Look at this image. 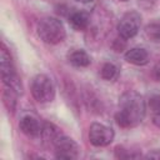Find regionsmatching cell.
Returning <instances> with one entry per match:
<instances>
[{
    "label": "cell",
    "instance_id": "cell-13",
    "mask_svg": "<svg viewBox=\"0 0 160 160\" xmlns=\"http://www.w3.org/2000/svg\"><path fill=\"white\" fill-rule=\"evenodd\" d=\"M18 95H19V92L15 89L10 88V86H5V89L2 91V101H4V105L11 112H14V110L16 108Z\"/></svg>",
    "mask_w": 160,
    "mask_h": 160
},
{
    "label": "cell",
    "instance_id": "cell-6",
    "mask_svg": "<svg viewBox=\"0 0 160 160\" xmlns=\"http://www.w3.org/2000/svg\"><path fill=\"white\" fill-rule=\"evenodd\" d=\"M55 148V156L58 159H78L80 155V146L78 145V142L65 135H61L56 142L54 144Z\"/></svg>",
    "mask_w": 160,
    "mask_h": 160
},
{
    "label": "cell",
    "instance_id": "cell-7",
    "mask_svg": "<svg viewBox=\"0 0 160 160\" xmlns=\"http://www.w3.org/2000/svg\"><path fill=\"white\" fill-rule=\"evenodd\" d=\"M114 130L100 122H92L89 128V140L94 146H106L114 140Z\"/></svg>",
    "mask_w": 160,
    "mask_h": 160
},
{
    "label": "cell",
    "instance_id": "cell-18",
    "mask_svg": "<svg viewBox=\"0 0 160 160\" xmlns=\"http://www.w3.org/2000/svg\"><path fill=\"white\" fill-rule=\"evenodd\" d=\"M152 78L156 80V81H160V60L155 64L154 69H152Z\"/></svg>",
    "mask_w": 160,
    "mask_h": 160
},
{
    "label": "cell",
    "instance_id": "cell-19",
    "mask_svg": "<svg viewBox=\"0 0 160 160\" xmlns=\"http://www.w3.org/2000/svg\"><path fill=\"white\" fill-rule=\"evenodd\" d=\"M146 158H149V159H160V150H152V151H150L146 155Z\"/></svg>",
    "mask_w": 160,
    "mask_h": 160
},
{
    "label": "cell",
    "instance_id": "cell-2",
    "mask_svg": "<svg viewBox=\"0 0 160 160\" xmlns=\"http://www.w3.org/2000/svg\"><path fill=\"white\" fill-rule=\"evenodd\" d=\"M38 35L44 42L56 45L65 39L66 31L61 20L52 16H46L38 22Z\"/></svg>",
    "mask_w": 160,
    "mask_h": 160
},
{
    "label": "cell",
    "instance_id": "cell-1",
    "mask_svg": "<svg viewBox=\"0 0 160 160\" xmlns=\"http://www.w3.org/2000/svg\"><path fill=\"white\" fill-rule=\"evenodd\" d=\"M146 105L144 98L134 91H125L119 99V111L115 114L116 124L122 129L138 126L145 118Z\"/></svg>",
    "mask_w": 160,
    "mask_h": 160
},
{
    "label": "cell",
    "instance_id": "cell-12",
    "mask_svg": "<svg viewBox=\"0 0 160 160\" xmlns=\"http://www.w3.org/2000/svg\"><path fill=\"white\" fill-rule=\"evenodd\" d=\"M61 131L58 126H55L54 124L50 122H45L42 125V131H41V136L44 139L45 142H49L51 145H54L56 142V140L61 136Z\"/></svg>",
    "mask_w": 160,
    "mask_h": 160
},
{
    "label": "cell",
    "instance_id": "cell-20",
    "mask_svg": "<svg viewBox=\"0 0 160 160\" xmlns=\"http://www.w3.org/2000/svg\"><path fill=\"white\" fill-rule=\"evenodd\" d=\"M76 1H79V2H84V4H86V2H90V1H92V0H76Z\"/></svg>",
    "mask_w": 160,
    "mask_h": 160
},
{
    "label": "cell",
    "instance_id": "cell-21",
    "mask_svg": "<svg viewBox=\"0 0 160 160\" xmlns=\"http://www.w3.org/2000/svg\"><path fill=\"white\" fill-rule=\"evenodd\" d=\"M119 1H128V0H119Z\"/></svg>",
    "mask_w": 160,
    "mask_h": 160
},
{
    "label": "cell",
    "instance_id": "cell-9",
    "mask_svg": "<svg viewBox=\"0 0 160 160\" xmlns=\"http://www.w3.org/2000/svg\"><path fill=\"white\" fill-rule=\"evenodd\" d=\"M125 60L130 64H134V65H145L148 64L149 61V54L145 49L142 48H132V49H129L125 55H124Z\"/></svg>",
    "mask_w": 160,
    "mask_h": 160
},
{
    "label": "cell",
    "instance_id": "cell-16",
    "mask_svg": "<svg viewBox=\"0 0 160 160\" xmlns=\"http://www.w3.org/2000/svg\"><path fill=\"white\" fill-rule=\"evenodd\" d=\"M144 34L148 40L152 42H160V22L154 21L145 26Z\"/></svg>",
    "mask_w": 160,
    "mask_h": 160
},
{
    "label": "cell",
    "instance_id": "cell-10",
    "mask_svg": "<svg viewBox=\"0 0 160 160\" xmlns=\"http://www.w3.org/2000/svg\"><path fill=\"white\" fill-rule=\"evenodd\" d=\"M69 22L75 30H85L90 24V15L84 10L72 11L69 16Z\"/></svg>",
    "mask_w": 160,
    "mask_h": 160
},
{
    "label": "cell",
    "instance_id": "cell-4",
    "mask_svg": "<svg viewBox=\"0 0 160 160\" xmlns=\"http://www.w3.org/2000/svg\"><path fill=\"white\" fill-rule=\"evenodd\" d=\"M31 94L38 102H50L55 98V86L45 74L36 75L31 81Z\"/></svg>",
    "mask_w": 160,
    "mask_h": 160
},
{
    "label": "cell",
    "instance_id": "cell-15",
    "mask_svg": "<svg viewBox=\"0 0 160 160\" xmlns=\"http://www.w3.org/2000/svg\"><path fill=\"white\" fill-rule=\"evenodd\" d=\"M119 72H120L119 68L112 62H105V64H102V66L100 69V75L106 81L116 80L119 76Z\"/></svg>",
    "mask_w": 160,
    "mask_h": 160
},
{
    "label": "cell",
    "instance_id": "cell-5",
    "mask_svg": "<svg viewBox=\"0 0 160 160\" xmlns=\"http://www.w3.org/2000/svg\"><path fill=\"white\" fill-rule=\"evenodd\" d=\"M140 26H141V15L138 11L131 10L121 16L118 24V32L122 39L128 40L134 38L139 32Z\"/></svg>",
    "mask_w": 160,
    "mask_h": 160
},
{
    "label": "cell",
    "instance_id": "cell-14",
    "mask_svg": "<svg viewBox=\"0 0 160 160\" xmlns=\"http://www.w3.org/2000/svg\"><path fill=\"white\" fill-rule=\"evenodd\" d=\"M149 109L151 114V121L155 126L160 128V95H152L149 99Z\"/></svg>",
    "mask_w": 160,
    "mask_h": 160
},
{
    "label": "cell",
    "instance_id": "cell-3",
    "mask_svg": "<svg viewBox=\"0 0 160 160\" xmlns=\"http://www.w3.org/2000/svg\"><path fill=\"white\" fill-rule=\"evenodd\" d=\"M0 72H1V80L5 86H10L15 89L19 94L22 92L21 81L16 74L11 55L4 44L1 45V50H0Z\"/></svg>",
    "mask_w": 160,
    "mask_h": 160
},
{
    "label": "cell",
    "instance_id": "cell-8",
    "mask_svg": "<svg viewBox=\"0 0 160 160\" xmlns=\"http://www.w3.org/2000/svg\"><path fill=\"white\" fill-rule=\"evenodd\" d=\"M19 128L29 138L40 136L41 131H42V125L39 120V118L31 112L22 114V116L20 118V121H19Z\"/></svg>",
    "mask_w": 160,
    "mask_h": 160
},
{
    "label": "cell",
    "instance_id": "cell-11",
    "mask_svg": "<svg viewBox=\"0 0 160 160\" xmlns=\"http://www.w3.org/2000/svg\"><path fill=\"white\" fill-rule=\"evenodd\" d=\"M68 60L75 68H86L91 62V59H90L89 54L85 50H81V49H75L71 52H69Z\"/></svg>",
    "mask_w": 160,
    "mask_h": 160
},
{
    "label": "cell",
    "instance_id": "cell-17",
    "mask_svg": "<svg viewBox=\"0 0 160 160\" xmlns=\"http://www.w3.org/2000/svg\"><path fill=\"white\" fill-rule=\"evenodd\" d=\"M115 156L119 158V159H129V158H138L139 155L129 152V151H128L126 149H124L122 146H116V148H115Z\"/></svg>",
    "mask_w": 160,
    "mask_h": 160
}]
</instances>
